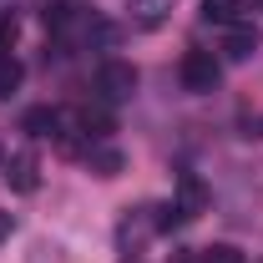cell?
Masks as SVG:
<instances>
[{
	"label": "cell",
	"instance_id": "cell-1",
	"mask_svg": "<svg viewBox=\"0 0 263 263\" xmlns=\"http://www.w3.org/2000/svg\"><path fill=\"white\" fill-rule=\"evenodd\" d=\"M177 76H182V91H193V97H208V91H218V81H223V66L213 51H187L182 66H177Z\"/></svg>",
	"mask_w": 263,
	"mask_h": 263
},
{
	"label": "cell",
	"instance_id": "cell-2",
	"mask_svg": "<svg viewBox=\"0 0 263 263\" xmlns=\"http://www.w3.org/2000/svg\"><path fill=\"white\" fill-rule=\"evenodd\" d=\"M202 208H208V187H202V177H197V172H182V177H177V193H172V208H167L157 223H162V228L187 223V218H197Z\"/></svg>",
	"mask_w": 263,
	"mask_h": 263
},
{
	"label": "cell",
	"instance_id": "cell-3",
	"mask_svg": "<svg viewBox=\"0 0 263 263\" xmlns=\"http://www.w3.org/2000/svg\"><path fill=\"white\" fill-rule=\"evenodd\" d=\"M97 91H101V101H132V91H137V66L132 61H101V71H97Z\"/></svg>",
	"mask_w": 263,
	"mask_h": 263
},
{
	"label": "cell",
	"instance_id": "cell-4",
	"mask_svg": "<svg viewBox=\"0 0 263 263\" xmlns=\"http://www.w3.org/2000/svg\"><path fill=\"white\" fill-rule=\"evenodd\" d=\"M223 56H228V61H253V56H258V26H253V21L228 26V31H223Z\"/></svg>",
	"mask_w": 263,
	"mask_h": 263
},
{
	"label": "cell",
	"instance_id": "cell-5",
	"mask_svg": "<svg viewBox=\"0 0 263 263\" xmlns=\"http://www.w3.org/2000/svg\"><path fill=\"white\" fill-rule=\"evenodd\" d=\"M5 182H10V193H35V187H41V162H35V152L5 157Z\"/></svg>",
	"mask_w": 263,
	"mask_h": 263
},
{
	"label": "cell",
	"instance_id": "cell-6",
	"mask_svg": "<svg viewBox=\"0 0 263 263\" xmlns=\"http://www.w3.org/2000/svg\"><path fill=\"white\" fill-rule=\"evenodd\" d=\"M86 167H91L97 177H117V172L127 167V157H122V147H106V142H91V147H86Z\"/></svg>",
	"mask_w": 263,
	"mask_h": 263
},
{
	"label": "cell",
	"instance_id": "cell-7",
	"mask_svg": "<svg viewBox=\"0 0 263 263\" xmlns=\"http://www.w3.org/2000/svg\"><path fill=\"white\" fill-rule=\"evenodd\" d=\"M172 5H177V0H132V21H137L142 31H157L167 15H172Z\"/></svg>",
	"mask_w": 263,
	"mask_h": 263
},
{
	"label": "cell",
	"instance_id": "cell-8",
	"mask_svg": "<svg viewBox=\"0 0 263 263\" xmlns=\"http://www.w3.org/2000/svg\"><path fill=\"white\" fill-rule=\"evenodd\" d=\"M202 21H213V26H238L243 21V0H202Z\"/></svg>",
	"mask_w": 263,
	"mask_h": 263
},
{
	"label": "cell",
	"instance_id": "cell-9",
	"mask_svg": "<svg viewBox=\"0 0 263 263\" xmlns=\"http://www.w3.org/2000/svg\"><path fill=\"white\" fill-rule=\"evenodd\" d=\"M76 117H81V137H86V142H106V132H111V117H106V111H91V106H86V111H76Z\"/></svg>",
	"mask_w": 263,
	"mask_h": 263
},
{
	"label": "cell",
	"instance_id": "cell-10",
	"mask_svg": "<svg viewBox=\"0 0 263 263\" xmlns=\"http://www.w3.org/2000/svg\"><path fill=\"white\" fill-rule=\"evenodd\" d=\"M142 213H147V208H142ZM142 213H132L127 223H122V228H117V238H122V243H142V238H147V233H157V228H162V223H157V218H142Z\"/></svg>",
	"mask_w": 263,
	"mask_h": 263
},
{
	"label": "cell",
	"instance_id": "cell-11",
	"mask_svg": "<svg viewBox=\"0 0 263 263\" xmlns=\"http://www.w3.org/2000/svg\"><path fill=\"white\" fill-rule=\"evenodd\" d=\"M76 26V5H66V0H56L51 10H46V31H56V35H66Z\"/></svg>",
	"mask_w": 263,
	"mask_h": 263
},
{
	"label": "cell",
	"instance_id": "cell-12",
	"mask_svg": "<svg viewBox=\"0 0 263 263\" xmlns=\"http://www.w3.org/2000/svg\"><path fill=\"white\" fill-rule=\"evenodd\" d=\"M21 76H26V71H21V61H15L10 51H0V97H10V91L21 86Z\"/></svg>",
	"mask_w": 263,
	"mask_h": 263
},
{
	"label": "cell",
	"instance_id": "cell-13",
	"mask_svg": "<svg viewBox=\"0 0 263 263\" xmlns=\"http://www.w3.org/2000/svg\"><path fill=\"white\" fill-rule=\"evenodd\" d=\"M197 263H243V253H238L233 243H213V248H202Z\"/></svg>",
	"mask_w": 263,
	"mask_h": 263
},
{
	"label": "cell",
	"instance_id": "cell-14",
	"mask_svg": "<svg viewBox=\"0 0 263 263\" xmlns=\"http://www.w3.org/2000/svg\"><path fill=\"white\" fill-rule=\"evenodd\" d=\"M238 137L263 142V117H258V111H238Z\"/></svg>",
	"mask_w": 263,
	"mask_h": 263
},
{
	"label": "cell",
	"instance_id": "cell-15",
	"mask_svg": "<svg viewBox=\"0 0 263 263\" xmlns=\"http://www.w3.org/2000/svg\"><path fill=\"white\" fill-rule=\"evenodd\" d=\"M10 41H15V21L0 15V51H10Z\"/></svg>",
	"mask_w": 263,
	"mask_h": 263
},
{
	"label": "cell",
	"instance_id": "cell-16",
	"mask_svg": "<svg viewBox=\"0 0 263 263\" xmlns=\"http://www.w3.org/2000/svg\"><path fill=\"white\" fill-rule=\"evenodd\" d=\"M10 228H15V218H10V213H0V243L10 238Z\"/></svg>",
	"mask_w": 263,
	"mask_h": 263
},
{
	"label": "cell",
	"instance_id": "cell-17",
	"mask_svg": "<svg viewBox=\"0 0 263 263\" xmlns=\"http://www.w3.org/2000/svg\"><path fill=\"white\" fill-rule=\"evenodd\" d=\"M0 167H5V152H0Z\"/></svg>",
	"mask_w": 263,
	"mask_h": 263
}]
</instances>
